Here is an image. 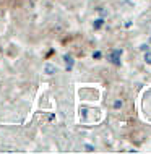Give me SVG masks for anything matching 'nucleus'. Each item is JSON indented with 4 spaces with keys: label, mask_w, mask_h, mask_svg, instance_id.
<instances>
[{
    "label": "nucleus",
    "mask_w": 151,
    "mask_h": 154,
    "mask_svg": "<svg viewBox=\"0 0 151 154\" xmlns=\"http://www.w3.org/2000/svg\"><path fill=\"white\" fill-rule=\"evenodd\" d=\"M64 62H65V65H67V70H72L73 68L75 60H73L72 55H64Z\"/></svg>",
    "instance_id": "2"
},
{
    "label": "nucleus",
    "mask_w": 151,
    "mask_h": 154,
    "mask_svg": "<svg viewBox=\"0 0 151 154\" xmlns=\"http://www.w3.org/2000/svg\"><path fill=\"white\" fill-rule=\"evenodd\" d=\"M149 41H151V39H149Z\"/></svg>",
    "instance_id": "9"
},
{
    "label": "nucleus",
    "mask_w": 151,
    "mask_h": 154,
    "mask_svg": "<svg viewBox=\"0 0 151 154\" xmlns=\"http://www.w3.org/2000/svg\"><path fill=\"white\" fill-rule=\"evenodd\" d=\"M120 55H122V51H120V49H115V51H112L107 55V60L114 65H120Z\"/></svg>",
    "instance_id": "1"
},
{
    "label": "nucleus",
    "mask_w": 151,
    "mask_h": 154,
    "mask_svg": "<svg viewBox=\"0 0 151 154\" xmlns=\"http://www.w3.org/2000/svg\"><path fill=\"white\" fill-rule=\"evenodd\" d=\"M86 151H93V146H91V144H86Z\"/></svg>",
    "instance_id": "8"
},
{
    "label": "nucleus",
    "mask_w": 151,
    "mask_h": 154,
    "mask_svg": "<svg viewBox=\"0 0 151 154\" xmlns=\"http://www.w3.org/2000/svg\"><path fill=\"white\" fill-rule=\"evenodd\" d=\"M114 107H115V109H120V107H122V101H115L114 102Z\"/></svg>",
    "instance_id": "6"
},
{
    "label": "nucleus",
    "mask_w": 151,
    "mask_h": 154,
    "mask_svg": "<svg viewBox=\"0 0 151 154\" xmlns=\"http://www.w3.org/2000/svg\"><path fill=\"white\" fill-rule=\"evenodd\" d=\"M101 26H102V20H96V21H94V28L98 29V28H101Z\"/></svg>",
    "instance_id": "5"
},
{
    "label": "nucleus",
    "mask_w": 151,
    "mask_h": 154,
    "mask_svg": "<svg viewBox=\"0 0 151 154\" xmlns=\"http://www.w3.org/2000/svg\"><path fill=\"white\" fill-rule=\"evenodd\" d=\"M145 62H146L148 65H151V52H146V54H145Z\"/></svg>",
    "instance_id": "4"
},
{
    "label": "nucleus",
    "mask_w": 151,
    "mask_h": 154,
    "mask_svg": "<svg viewBox=\"0 0 151 154\" xmlns=\"http://www.w3.org/2000/svg\"><path fill=\"white\" fill-rule=\"evenodd\" d=\"M46 73H47V75H54V73H55V66L50 65V63H46Z\"/></svg>",
    "instance_id": "3"
},
{
    "label": "nucleus",
    "mask_w": 151,
    "mask_h": 154,
    "mask_svg": "<svg viewBox=\"0 0 151 154\" xmlns=\"http://www.w3.org/2000/svg\"><path fill=\"white\" fill-rule=\"evenodd\" d=\"M93 57H94V59H101V52H94Z\"/></svg>",
    "instance_id": "7"
}]
</instances>
